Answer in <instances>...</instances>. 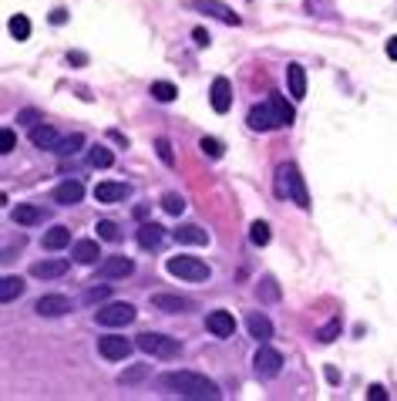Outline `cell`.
Segmentation results:
<instances>
[{"label": "cell", "mask_w": 397, "mask_h": 401, "mask_svg": "<svg viewBox=\"0 0 397 401\" xmlns=\"http://www.w3.org/2000/svg\"><path fill=\"white\" fill-rule=\"evenodd\" d=\"M84 199V186L77 182V179H68V182H61L54 189V203L57 206H75Z\"/></svg>", "instance_id": "15"}, {"label": "cell", "mask_w": 397, "mask_h": 401, "mask_svg": "<svg viewBox=\"0 0 397 401\" xmlns=\"http://www.w3.org/2000/svg\"><path fill=\"white\" fill-rule=\"evenodd\" d=\"M151 307L155 310H165V314H182V310H189V300L186 297H175V293H155L151 297Z\"/></svg>", "instance_id": "18"}, {"label": "cell", "mask_w": 397, "mask_h": 401, "mask_svg": "<svg viewBox=\"0 0 397 401\" xmlns=\"http://www.w3.org/2000/svg\"><path fill=\"white\" fill-rule=\"evenodd\" d=\"M14 145H17V135H14V129H3L0 132V152H14Z\"/></svg>", "instance_id": "39"}, {"label": "cell", "mask_w": 397, "mask_h": 401, "mask_svg": "<svg viewBox=\"0 0 397 401\" xmlns=\"http://www.w3.org/2000/svg\"><path fill=\"white\" fill-rule=\"evenodd\" d=\"M135 263L128 256H105L101 263H98V277L101 280H121V277H132Z\"/></svg>", "instance_id": "7"}, {"label": "cell", "mask_w": 397, "mask_h": 401, "mask_svg": "<svg viewBox=\"0 0 397 401\" xmlns=\"http://www.w3.org/2000/svg\"><path fill=\"white\" fill-rule=\"evenodd\" d=\"M246 327H249V337H256L260 344H266L269 337H273V324H269V317H266V314H249Z\"/></svg>", "instance_id": "20"}, {"label": "cell", "mask_w": 397, "mask_h": 401, "mask_svg": "<svg viewBox=\"0 0 397 401\" xmlns=\"http://www.w3.org/2000/svg\"><path fill=\"white\" fill-rule=\"evenodd\" d=\"M206 327L216 334V337H232V334H236V321H232L229 310H212L206 317Z\"/></svg>", "instance_id": "14"}, {"label": "cell", "mask_w": 397, "mask_h": 401, "mask_svg": "<svg viewBox=\"0 0 397 401\" xmlns=\"http://www.w3.org/2000/svg\"><path fill=\"white\" fill-rule=\"evenodd\" d=\"M189 7L192 10H202V14H209V17H216V20H223V24H229V27L239 24V14H232L226 3H219V0H192Z\"/></svg>", "instance_id": "9"}, {"label": "cell", "mask_w": 397, "mask_h": 401, "mask_svg": "<svg viewBox=\"0 0 397 401\" xmlns=\"http://www.w3.org/2000/svg\"><path fill=\"white\" fill-rule=\"evenodd\" d=\"M172 277H179V280H189V284H202L209 280V267L199 260V256H172L169 263H165Z\"/></svg>", "instance_id": "4"}, {"label": "cell", "mask_w": 397, "mask_h": 401, "mask_svg": "<svg viewBox=\"0 0 397 401\" xmlns=\"http://www.w3.org/2000/svg\"><path fill=\"white\" fill-rule=\"evenodd\" d=\"M162 210L169 212V216H179V212L186 210V199H182L179 192H165V196H162Z\"/></svg>", "instance_id": "31"}, {"label": "cell", "mask_w": 397, "mask_h": 401, "mask_svg": "<svg viewBox=\"0 0 397 401\" xmlns=\"http://www.w3.org/2000/svg\"><path fill=\"white\" fill-rule=\"evenodd\" d=\"M40 115L34 112V108H24V112H17V125H34Z\"/></svg>", "instance_id": "42"}, {"label": "cell", "mask_w": 397, "mask_h": 401, "mask_svg": "<svg viewBox=\"0 0 397 401\" xmlns=\"http://www.w3.org/2000/svg\"><path fill=\"white\" fill-rule=\"evenodd\" d=\"M162 240H165V233H162L158 223H142V226H138V247L142 249H158Z\"/></svg>", "instance_id": "19"}, {"label": "cell", "mask_w": 397, "mask_h": 401, "mask_svg": "<svg viewBox=\"0 0 397 401\" xmlns=\"http://www.w3.org/2000/svg\"><path fill=\"white\" fill-rule=\"evenodd\" d=\"M337 334H340V321H330L327 327H320V344H330V341H337Z\"/></svg>", "instance_id": "38"}, {"label": "cell", "mask_w": 397, "mask_h": 401, "mask_svg": "<svg viewBox=\"0 0 397 401\" xmlns=\"http://www.w3.org/2000/svg\"><path fill=\"white\" fill-rule=\"evenodd\" d=\"M199 149H202L209 159H223V152H226V145H223L219 138H212V135H206V138L199 142Z\"/></svg>", "instance_id": "32"}, {"label": "cell", "mask_w": 397, "mask_h": 401, "mask_svg": "<svg viewBox=\"0 0 397 401\" xmlns=\"http://www.w3.org/2000/svg\"><path fill=\"white\" fill-rule=\"evenodd\" d=\"M209 101H212V112H219V115L229 112V105H232V85H229V78H216L212 81Z\"/></svg>", "instance_id": "12"}, {"label": "cell", "mask_w": 397, "mask_h": 401, "mask_svg": "<svg viewBox=\"0 0 397 401\" xmlns=\"http://www.w3.org/2000/svg\"><path fill=\"white\" fill-rule=\"evenodd\" d=\"M249 240H253V247H266V243H269V226L256 219V223L249 226Z\"/></svg>", "instance_id": "33"}, {"label": "cell", "mask_w": 397, "mask_h": 401, "mask_svg": "<svg viewBox=\"0 0 397 401\" xmlns=\"http://www.w3.org/2000/svg\"><path fill=\"white\" fill-rule=\"evenodd\" d=\"M71 256H75L77 263H98V256H101V247H98V240H77L75 249H71Z\"/></svg>", "instance_id": "22"}, {"label": "cell", "mask_w": 397, "mask_h": 401, "mask_svg": "<svg viewBox=\"0 0 397 401\" xmlns=\"http://www.w3.org/2000/svg\"><path fill=\"white\" fill-rule=\"evenodd\" d=\"M31 145H34V149H47V152H57L61 135H57L51 125H34V129H31Z\"/></svg>", "instance_id": "16"}, {"label": "cell", "mask_w": 397, "mask_h": 401, "mask_svg": "<svg viewBox=\"0 0 397 401\" xmlns=\"http://www.w3.org/2000/svg\"><path fill=\"white\" fill-rule=\"evenodd\" d=\"M114 159L112 152L105 149V145H95V149H88V166H95V169H108Z\"/></svg>", "instance_id": "29"}, {"label": "cell", "mask_w": 397, "mask_h": 401, "mask_svg": "<svg viewBox=\"0 0 397 401\" xmlns=\"http://www.w3.org/2000/svg\"><path fill=\"white\" fill-rule=\"evenodd\" d=\"M138 351H145V354H151V358H162V361H172V358H179V351H182V344L175 341V337H169V334H155V330H149V334H138Z\"/></svg>", "instance_id": "3"}, {"label": "cell", "mask_w": 397, "mask_h": 401, "mask_svg": "<svg viewBox=\"0 0 397 401\" xmlns=\"http://www.w3.org/2000/svg\"><path fill=\"white\" fill-rule=\"evenodd\" d=\"M162 384L169 388L172 395H179V398H223V391H219V384L209 381L206 374H195V371H169V374H162Z\"/></svg>", "instance_id": "1"}, {"label": "cell", "mask_w": 397, "mask_h": 401, "mask_svg": "<svg viewBox=\"0 0 397 401\" xmlns=\"http://www.w3.org/2000/svg\"><path fill=\"white\" fill-rule=\"evenodd\" d=\"M149 364H138V367H128L125 374H121V384H135V381H142V378H149Z\"/></svg>", "instance_id": "36"}, {"label": "cell", "mask_w": 397, "mask_h": 401, "mask_svg": "<svg viewBox=\"0 0 397 401\" xmlns=\"http://www.w3.org/2000/svg\"><path fill=\"white\" fill-rule=\"evenodd\" d=\"M175 240H179V243H189V247H206L209 233L202 226H195V223H186V226L175 229Z\"/></svg>", "instance_id": "21"}, {"label": "cell", "mask_w": 397, "mask_h": 401, "mask_svg": "<svg viewBox=\"0 0 397 401\" xmlns=\"http://www.w3.org/2000/svg\"><path fill=\"white\" fill-rule=\"evenodd\" d=\"M387 57H394V61H397V38L387 41Z\"/></svg>", "instance_id": "46"}, {"label": "cell", "mask_w": 397, "mask_h": 401, "mask_svg": "<svg viewBox=\"0 0 397 401\" xmlns=\"http://www.w3.org/2000/svg\"><path fill=\"white\" fill-rule=\"evenodd\" d=\"M10 34L17 41H27L31 38V20L24 17V14H14V17H10Z\"/></svg>", "instance_id": "30"}, {"label": "cell", "mask_w": 397, "mask_h": 401, "mask_svg": "<svg viewBox=\"0 0 397 401\" xmlns=\"http://www.w3.org/2000/svg\"><path fill=\"white\" fill-rule=\"evenodd\" d=\"M269 108L280 118V129H283V125H293V105H290L283 95H269Z\"/></svg>", "instance_id": "27"}, {"label": "cell", "mask_w": 397, "mask_h": 401, "mask_svg": "<svg viewBox=\"0 0 397 401\" xmlns=\"http://www.w3.org/2000/svg\"><path fill=\"white\" fill-rule=\"evenodd\" d=\"M132 196L128 182H98L95 186V199L98 203H125Z\"/></svg>", "instance_id": "13"}, {"label": "cell", "mask_w": 397, "mask_h": 401, "mask_svg": "<svg viewBox=\"0 0 397 401\" xmlns=\"http://www.w3.org/2000/svg\"><path fill=\"white\" fill-rule=\"evenodd\" d=\"M151 98L169 105V101H175V98H179V88H175L172 81H155V85H151Z\"/></svg>", "instance_id": "28"}, {"label": "cell", "mask_w": 397, "mask_h": 401, "mask_svg": "<svg viewBox=\"0 0 397 401\" xmlns=\"http://www.w3.org/2000/svg\"><path fill=\"white\" fill-rule=\"evenodd\" d=\"M40 243H44V249H64L68 243H71V229H68V226H54V229H47Z\"/></svg>", "instance_id": "24"}, {"label": "cell", "mask_w": 397, "mask_h": 401, "mask_svg": "<svg viewBox=\"0 0 397 401\" xmlns=\"http://www.w3.org/2000/svg\"><path fill=\"white\" fill-rule=\"evenodd\" d=\"M249 129L253 132H269V129H280V118H276V112L269 108V101L266 105H256L253 112H249Z\"/></svg>", "instance_id": "11"}, {"label": "cell", "mask_w": 397, "mask_h": 401, "mask_svg": "<svg viewBox=\"0 0 397 401\" xmlns=\"http://www.w3.org/2000/svg\"><path fill=\"white\" fill-rule=\"evenodd\" d=\"M135 317H138V310L132 304H121V300H114V304H105L95 310V321L101 327H125L132 324Z\"/></svg>", "instance_id": "5"}, {"label": "cell", "mask_w": 397, "mask_h": 401, "mask_svg": "<svg viewBox=\"0 0 397 401\" xmlns=\"http://www.w3.org/2000/svg\"><path fill=\"white\" fill-rule=\"evenodd\" d=\"M98 351H101V358H108V361H125V358L132 354V341H128V337H118V334H108V337L98 341Z\"/></svg>", "instance_id": "8"}, {"label": "cell", "mask_w": 397, "mask_h": 401, "mask_svg": "<svg viewBox=\"0 0 397 401\" xmlns=\"http://www.w3.org/2000/svg\"><path fill=\"white\" fill-rule=\"evenodd\" d=\"M253 371H256L260 378H276V374L283 371V354H280L276 347H269V344H260V351H256V358H253Z\"/></svg>", "instance_id": "6"}, {"label": "cell", "mask_w": 397, "mask_h": 401, "mask_svg": "<svg viewBox=\"0 0 397 401\" xmlns=\"http://www.w3.org/2000/svg\"><path fill=\"white\" fill-rule=\"evenodd\" d=\"M108 293H112L108 286H91V290L84 293V300H88V304H98V300H108Z\"/></svg>", "instance_id": "41"}, {"label": "cell", "mask_w": 397, "mask_h": 401, "mask_svg": "<svg viewBox=\"0 0 397 401\" xmlns=\"http://www.w3.org/2000/svg\"><path fill=\"white\" fill-rule=\"evenodd\" d=\"M367 398H370V401H387V391H384L380 384H370V391H367Z\"/></svg>", "instance_id": "43"}, {"label": "cell", "mask_w": 397, "mask_h": 401, "mask_svg": "<svg viewBox=\"0 0 397 401\" xmlns=\"http://www.w3.org/2000/svg\"><path fill=\"white\" fill-rule=\"evenodd\" d=\"M276 192L286 196V199H293L300 210H310V192H306V182H303L300 169L293 162L280 166V172H276Z\"/></svg>", "instance_id": "2"}, {"label": "cell", "mask_w": 397, "mask_h": 401, "mask_svg": "<svg viewBox=\"0 0 397 401\" xmlns=\"http://www.w3.org/2000/svg\"><path fill=\"white\" fill-rule=\"evenodd\" d=\"M64 20H68V14H64V10H61V7H57L54 14H51V24H64Z\"/></svg>", "instance_id": "45"}, {"label": "cell", "mask_w": 397, "mask_h": 401, "mask_svg": "<svg viewBox=\"0 0 397 401\" xmlns=\"http://www.w3.org/2000/svg\"><path fill=\"white\" fill-rule=\"evenodd\" d=\"M20 293H24V280H20V277H3V280H0V300H3V304H14Z\"/></svg>", "instance_id": "26"}, {"label": "cell", "mask_w": 397, "mask_h": 401, "mask_svg": "<svg viewBox=\"0 0 397 401\" xmlns=\"http://www.w3.org/2000/svg\"><path fill=\"white\" fill-rule=\"evenodd\" d=\"M260 293H263L266 300H276V297H280V286H276V280H273V277H266L263 284H260Z\"/></svg>", "instance_id": "40"}, {"label": "cell", "mask_w": 397, "mask_h": 401, "mask_svg": "<svg viewBox=\"0 0 397 401\" xmlns=\"http://www.w3.org/2000/svg\"><path fill=\"white\" fill-rule=\"evenodd\" d=\"M40 317H64L68 310H71V300L68 297H61V293H44L38 304H34Z\"/></svg>", "instance_id": "10"}, {"label": "cell", "mask_w": 397, "mask_h": 401, "mask_svg": "<svg viewBox=\"0 0 397 401\" xmlns=\"http://www.w3.org/2000/svg\"><path fill=\"white\" fill-rule=\"evenodd\" d=\"M68 260H40L31 267V277H38V280H57V277H64L68 273Z\"/></svg>", "instance_id": "17"}, {"label": "cell", "mask_w": 397, "mask_h": 401, "mask_svg": "<svg viewBox=\"0 0 397 401\" xmlns=\"http://www.w3.org/2000/svg\"><path fill=\"white\" fill-rule=\"evenodd\" d=\"M286 81H290V95L293 98L306 95V71H303L300 64H290V68H286Z\"/></svg>", "instance_id": "25"}, {"label": "cell", "mask_w": 397, "mask_h": 401, "mask_svg": "<svg viewBox=\"0 0 397 401\" xmlns=\"http://www.w3.org/2000/svg\"><path fill=\"white\" fill-rule=\"evenodd\" d=\"M192 38H195V44H199V48H206V44H209V34L202 31V27H195V34H192Z\"/></svg>", "instance_id": "44"}, {"label": "cell", "mask_w": 397, "mask_h": 401, "mask_svg": "<svg viewBox=\"0 0 397 401\" xmlns=\"http://www.w3.org/2000/svg\"><path fill=\"white\" fill-rule=\"evenodd\" d=\"M98 236L108 240V243H118V240H121V233H118V226H114L112 219H101V223H98Z\"/></svg>", "instance_id": "35"}, {"label": "cell", "mask_w": 397, "mask_h": 401, "mask_svg": "<svg viewBox=\"0 0 397 401\" xmlns=\"http://www.w3.org/2000/svg\"><path fill=\"white\" fill-rule=\"evenodd\" d=\"M81 145H84V138H81V135H68V138H61L57 155H75V152H81Z\"/></svg>", "instance_id": "34"}, {"label": "cell", "mask_w": 397, "mask_h": 401, "mask_svg": "<svg viewBox=\"0 0 397 401\" xmlns=\"http://www.w3.org/2000/svg\"><path fill=\"white\" fill-rule=\"evenodd\" d=\"M155 149H158V159H162L165 166H175V155H172V142H169V138H158V142H155Z\"/></svg>", "instance_id": "37"}, {"label": "cell", "mask_w": 397, "mask_h": 401, "mask_svg": "<svg viewBox=\"0 0 397 401\" xmlns=\"http://www.w3.org/2000/svg\"><path fill=\"white\" fill-rule=\"evenodd\" d=\"M14 223H17V226H38V223H44V210L31 206V203H24V206L14 210Z\"/></svg>", "instance_id": "23"}]
</instances>
